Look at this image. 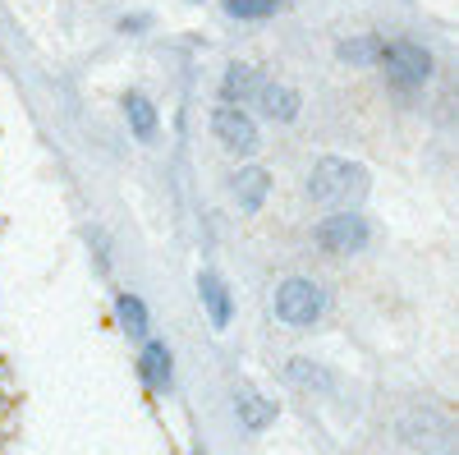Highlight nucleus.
Listing matches in <instances>:
<instances>
[{
  "label": "nucleus",
  "mask_w": 459,
  "mask_h": 455,
  "mask_svg": "<svg viewBox=\"0 0 459 455\" xmlns=\"http://www.w3.org/2000/svg\"><path fill=\"white\" fill-rule=\"evenodd\" d=\"M368 171L359 162H344V157H322L308 171V198L317 207H335V212H350L359 198H368Z\"/></svg>",
  "instance_id": "obj_1"
},
{
  "label": "nucleus",
  "mask_w": 459,
  "mask_h": 455,
  "mask_svg": "<svg viewBox=\"0 0 459 455\" xmlns=\"http://www.w3.org/2000/svg\"><path fill=\"white\" fill-rule=\"evenodd\" d=\"M272 309L285 327H317L331 309V294L313 281V276H285L276 285V299H272Z\"/></svg>",
  "instance_id": "obj_2"
},
{
  "label": "nucleus",
  "mask_w": 459,
  "mask_h": 455,
  "mask_svg": "<svg viewBox=\"0 0 459 455\" xmlns=\"http://www.w3.org/2000/svg\"><path fill=\"white\" fill-rule=\"evenodd\" d=\"M381 69H386L391 92L409 97V92H418L432 79V51L418 47V42H386V51H381Z\"/></svg>",
  "instance_id": "obj_3"
},
{
  "label": "nucleus",
  "mask_w": 459,
  "mask_h": 455,
  "mask_svg": "<svg viewBox=\"0 0 459 455\" xmlns=\"http://www.w3.org/2000/svg\"><path fill=\"white\" fill-rule=\"evenodd\" d=\"M313 244H317L322 253H363V249L372 244V221H368L359 207L331 212V216H322V221L313 225Z\"/></svg>",
  "instance_id": "obj_4"
},
{
  "label": "nucleus",
  "mask_w": 459,
  "mask_h": 455,
  "mask_svg": "<svg viewBox=\"0 0 459 455\" xmlns=\"http://www.w3.org/2000/svg\"><path fill=\"white\" fill-rule=\"evenodd\" d=\"M212 134L221 147H230L235 157H248V152H257V125L244 106H216V116H212Z\"/></svg>",
  "instance_id": "obj_5"
},
{
  "label": "nucleus",
  "mask_w": 459,
  "mask_h": 455,
  "mask_svg": "<svg viewBox=\"0 0 459 455\" xmlns=\"http://www.w3.org/2000/svg\"><path fill=\"white\" fill-rule=\"evenodd\" d=\"M138 377L147 391H175V359H170V346L166 340H143V354H138Z\"/></svg>",
  "instance_id": "obj_6"
},
{
  "label": "nucleus",
  "mask_w": 459,
  "mask_h": 455,
  "mask_svg": "<svg viewBox=\"0 0 459 455\" xmlns=\"http://www.w3.org/2000/svg\"><path fill=\"white\" fill-rule=\"evenodd\" d=\"M230 188H235V203L253 216V212H262L266 198H272V171L266 166H239L235 179H230Z\"/></svg>",
  "instance_id": "obj_7"
},
{
  "label": "nucleus",
  "mask_w": 459,
  "mask_h": 455,
  "mask_svg": "<svg viewBox=\"0 0 459 455\" xmlns=\"http://www.w3.org/2000/svg\"><path fill=\"white\" fill-rule=\"evenodd\" d=\"M198 299H203V309H207L212 327L225 331L230 318H235V294L225 290V281H221L216 272H198Z\"/></svg>",
  "instance_id": "obj_8"
},
{
  "label": "nucleus",
  "mask_w": 459,
  "mask_h": 455,
  "mask_svg": "<svg viewBox=\"0 0 459 455\" xmlns=\"http://www.w3.org/2000/svg\"><path fill=\"white\" fill-rule=\"evenodd\" d=\"M235 419L248 428V433H266L276 424V400L272 396H262L253 387H239L235 391Z\"/></svg>",
  "instance_id": "obj_9"
},
{
  "label": "nucleus",
  "mask_w": 459,
  "mask_h": 455,
  "mask_svg": "<svg viewBox=\"0 0 459 455\" xmlns=\"http://www.w3.org/2000/svg\"><path fill=\"white\" fill-rule=\"evenodd\" d=\"M253 106L262 110L266 120L285 125V120H294V116H299V92H294V88H285V83H266V79H262V88H257Z\"/></svg>",
  "instance_id": "obj_10"
},
{
  "label": "nucleus",
  "mask_w": 459,
  "mask_h": 455,
  "mask_svg": "<svg viewBox=\"0 0 459 455\" xmlns=\"http://www.w3.org/2000/svg\"><path fill=\"white\" fill-rule=\"evenodd\" d=\"M257 88H262V74L253 65H230L221 79V106H244L257 97Z\"/></svg>",
  "instance_id": "obj_11"
},
{
  "label": "nucleus",
  "mask_w": 459,
  "mask_h": 455,
  "mask_svg": "<svg viewBox=\"0 0 459 455\" xmlns=\"http://www.w3.org/2000/svg\"><path fill=\"white\" fill-rule=\"evenodd\" d=\"M125 120H129V129H134L138 143H157L161 116H157V106H152L143 92H125Z\"/></svg>",
  "instance_id": "obj_12"
},
{
  "label": "nucleus",
  "mask_w": 459,
  "mask_h": 455,
  "mask_svg": "<svg viewBox=\"0 0 459 455\" xmlns=\"http://www.w3.org/2000/svg\"><path fill=\"white\" fill-rule=\"evenodd\" d=\"M115 318H120V331H125L129 340H147L152 313H147V303H143L138 294H129V290L115 294Z\"/></svg>",
  "instance_id": "obj_13"
},
{
  "label": "nucleus",
  "mask_w": 459,
  "mask_h": 455,
  "mask_svg": "<svg viewBox=\"0 0 459 455\" xmlns=\"http://www.w3.org/2000/svg\"><path fill=\"white\" fill-rule=\"evenodd\" d=\"M285 372H290V382L303 387V391H317V396H331V391H335V372L322 368V363H313V359H303V354L290 359Z\"/></svg>",
  "instance_id": "obj_14"
},
{
  "label": "nucleus",
  "mask_w": 459,
  "mask_h": 455,
  "mask_svg": "<svg viewBox=\"0 0 459 455\" xmlns=\"http://www.w3.org/2000/svg\"><path fill=\"white\" fill-rule=\"evenodd\" d=\"M381 51H386L381 37H350V42L335 47V56L350 60V65H381Z\"/></svg>",
  "instance_id": "obj_15"
},
{
  "label": "nucleus",
  "mask_w": 459,
  "mask_h": 455,
  "mask_svg": "<svg viewBox=\"0 0 459 455\" xmlns=\"http://www.w3.org/2000/svg\"><path fill=\"white\" fill-rule=\"evenodd\" d=\"M225 19H239V23H248V19H266V14H276L281 10V0H225Z\"/></svg>",
  "instance_id": "obj_16"
},
{
  "label": "nucleus",
  "mask_w": 459,
  "mask_h": 455,
  "mask_svg": "<svg viewBox=\"0 0 459 455\" xmlns=\"http://www.w3.org/2000/svg\"><path fill=\"white\" fill-rule=\"evenodd\" d=\"M120 23H125L129 32H147V23H152V19H147V14H125Z\"/></svg>",
  "instance_id": "obj_17"
}]
</instances>
